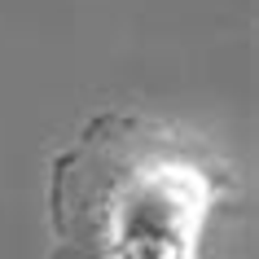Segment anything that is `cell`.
<instances>
[{
    "instance_id": "cell-1",
    "label": "cell",
    "mask_w": 259,
    "mask_h": 259,
    "mask_svg": "<svg viewBox=\"0 0 259 259\" xmlns=\"http://www.w3.org/2000/svg\"><path fill=\"white\" fill-rule=\"evenodd\" d=\"M237 189L206 137L145 110H97L49 158V259H202L206 224Z\"/></svg>"
}]
</instances>
